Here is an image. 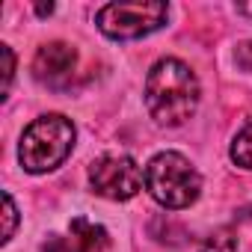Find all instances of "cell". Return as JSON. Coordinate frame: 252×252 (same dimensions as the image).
I'll list each match as a JSON object with an SVG mask.
<instances>
[{
	"label": "cell",
	"mask_w": 252,
	"mask_h": 252,
	"mask_svg": "<svg viewBox=\"0 0 252 252\" xmlns=\"http://www.w3.org/2000/svg\"><path fill=\"white\" fill-rule=\"evenodd\" d=\"M146 107L158 125H184L199 107V77L193 68L175 57L158 60L146 77Z\"/></svg>",
	"instance_id": "cell-1"
},
{
	"label": "cell",
	"mask_w": 252,
	"mask_h": 252,
	"mask_svg": "<svg viewBox=\"0 0 252 252\" xmlns=\"http://www.w3.org/2000/svg\"><path fill=\"white\" fill-rule=\"evenodd\" d=\"M71 149H74L71 119H65L60 113H48L27 125L21 146H18V160L27 172L42 175V172L63 166V160L71 155Z\"/></svg>",
	"instance_id": "cell-2"
},
{
	"label": "cell",
	"mask_w": 252,
	"mask_h": 252,
	"mask_svg": "<svg viewBox=\"0 0 252 252\" xmlns=\"http://www.w3.org/2000/svg\"><path fill=\"white\" fill-rule=\"evenodd\" d=\"M146 190L149 196L169 208V211H181V208H190L199 193H202V178L199 172L193 169V163L178 155V152H160L149 160L146 166Z\"/></svg>",
	"instance_id": "cell-3"
},
{
	"label": "cell",
	"mask_w": 252,
	"mask_h": 252,
	"mask_svg": "<svg viewBox=\"0 0 252 252\" xmlns=\"http://www.w3.org/2000/svg\"><path fill=\"white\" fill-rule=\"evenodd\" d=\"M169 18V6L160 0H137V3H107L98 9L95 21L107 39H140L160 30Z\"/></svg>",
	"instance_id": "cell-4"
},
{
	"label": "cell",
	"mask_w": 252,
	"mask_h": 252,
	"mask_svg": "<svg viewBox=\"0 0 252 252\" xmlns=\"http://www.w3.org/2000/svg\"><path fill=\"white\" fill-rule=\"evenodd\" d=\"M146 172L137 166L134 158L128 155H104L98 160H92L89 166V184L98 196L113 199V202H125L134 199L143 187Z\"/></svg>",
	"instance_id": "cell-5"
},
{
	"label": "cell",
	"mask_w": 252,
	"mask_h": 252,
	"mask_svg": "<svg viewBox=\"0 0 252 252\" xmlns=\"http://www.w3.org/2000/svg\"><path fill=\"white\" fill-rule=\"evenodd\" d=\"M110 246V234L104 225L89 222L86 217H74L68 225V234H51L42 246V252H101Z\"/></svg>",
	"instance_id": "cell-6"
},
{
	"label": "cell",
	"mask_w": 252,
	"mask_h": 252,
	"mask_svg": "<svg viewBox=\"0 0 252 252\" xmlns=\"http://www.w3.org/2000/svg\"><path fill=\"white\" fill-rule=\"evenodd\" d=\"M77 65V54L71 45L65 42H48L36 51V60H33V74L48 83V86H63L71 71Z\"/></svg>",
	"instance_id": "cell-7"
},
{
	"label": "cell",
	"mask_w": 252,
	"mask_h": 252,
	"mask_svg": "<svg viewBox=\"0 0 252 252\" xmlns=\"http://www.w3.org/2000/svg\"><path fill=\"white\" fill-rule=\"evenodd\" d=\"M231 160L243 169H252V122L243 125V131L231 143Z\"/></svg>",
	"instance_id": "cell-8"
},
{
	"label": "cell",
	"mask_w": 252,
	"mask_h": 252,
	"mask_svg": "<svg viewBox=\"0 0 252 252\" xmlns=\"http://www.w3.org/2000/svg\"><path fill=\"white\" fill-rule=\"evenodd\" d=\"M199 252H237V237L231 228H217L211 237H205Z\"/></svg>",
	"instance_id": "cell-9"
},
{
	"label": "cell",
	"mask_w": 252,
	"mask_h": 252,
	"mask_svg": "<svg viewBox=\"0 0 252 252\" xmlns=\"http://www.w3.org/2000/svg\"><path fill=\"white\" fill-rule=\"evenodd\" d=\"M3 220L6 222H3V237H0V243H9L12 234H15V225H18V208H15L9 193H3Z\"/></svg>",
	"instance_id": "cell-10"
},
{
	"label": "cell",
	"mask_w": 252,
	"mask_h": 252,
	"mask_svg": "<svg viewBox=\"0 0 252 252\" xmlns=\"http://www.w3.org/2000/svg\"><path fill=\"white\" fill-rule=\"evenodd\" d=\"M0 57H3V86H0V98L9 95V86H12V77H15V54L9 45H0Z\"/></svg>",
	"instance_id": "cell-11"
},
{
	"label": "cell",
	"mask_w": 252,
	"mask_h": 252,
	"mask_svg": "<svg viewBox=\"0 0 252 252\" xmlns=\"http://www.w3.org/2000/svg\"><path fill=\"white\" fill-rule=\"evenodd\" d=\"M36 12H39V15H51V12H54V6H51V3H48V6H36Z\"/></svg>",
	"instance_id": "cell-12"
},
{
	"label": "cell",
	"mask_w": 252,
	"mask_h": 252,
	"mask_svg": "<svg viewBox=\"0 0 252 252\" xmlns=\"http://www.w3.org/2000/svg\"><path fill=\"white\" fill-rule=\"evenodd\" d=\"M237 12H240V15H252V6H246V3H240V6H237Z\"/></svg>",
	"instance_id": "cell-13"
}]
</instances>
